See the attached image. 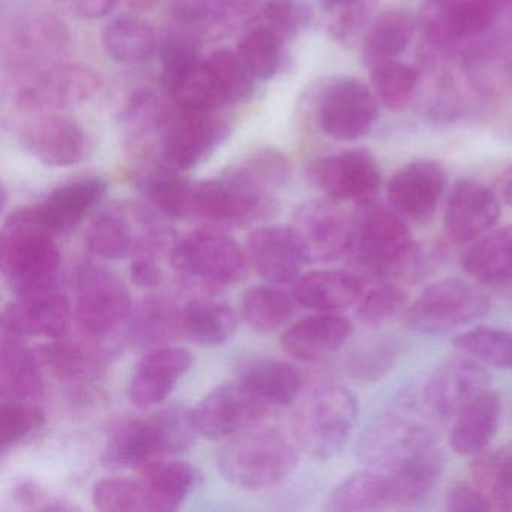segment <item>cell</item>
Returning a JSON list of instances; mask_svg holds the SVG:
<instances>
[{"label": "cell", "mask_w": 512, "mask_h": 512, "mask_svg": "<svg viewBox=\"0 0 512 512\" xmlns=\"http://www.w3.org/2000/svg\"><path fill=\"white\" fill-rule=\"evenodd\" d=\"M356 455L365 467L391 476L409 506L421 502L442 475L436 434L424 419L409 413L374 419L359 437Z\"/></svg>", "instance_id": "obj_1"}, {"label": "cell", "mask_w": 512, "mask_h": 512, "mask_svg": "<svg viewBox=\"0 0 512 512\" xmlns=\"http://www.w3.org/2000/svg\"><path fill=\"white\" fill-rule=\"evenodd\" d=\"M289 175V161L280 152H256L227 175L194 184L191 218L211 224L212 229L263 220L275 211V194Z\"/></svg>", "instance_id": "obj_2"}, {"label": "cell", "mask_w": 512, "mask_h": 512, "mask_svg": "<svg viewBox=\"0 0 512 512\" xmlns=\"http://www.w3.org/2000/svg\"><path fill=\"white\" fill-rule=\"evenodd\" d=\"M56 238L35 206L8 215L0 238V268L17 296L56 289L62 260Z\"/></svg>", "instance_id": "obj_3"}, {"label": "cell", "mask_w": 512, "mask_h": 512, "mask_svg": "<svg viewBox=\"0 0 512 512\" xmlns=\"http://www.w3.org/2000/svg\"><path fill=\"white\" fill-rule=\"evenodd\" d=\"M197 434L191 410L167 407L119 425L107 440L103 463L112 469H140L151 461L187 451Z\"/></svg>", "instance_id": "obj_4"}, {"label": "cell", "mask_w": 512, "mask_h": 512, "mask_svg": "<svg viewBox=\"0 0 512 512\" xmlns=\"http://www.w3.org/2000/svg\"><path fill=\"white\" fill-rule=\"evenodd\" d=\"M0 37L7 67L58 64L71 47L67 25L40 0L5 2Z\"/></svg>", "instance_id": "obj_5"}, {"label": "cell", "mask_w": 512, "mask_h": 512, "mask_svg": "<svg viewBox=\"0 0 512 512\" xmlns=\"http://www.w3.org/2000/svg\"><path fill=\"white\" fill-rule=\"evenodd\" d=\"M169 260L184 286L200 295L244 281L250 269L247 251L212 227L175 239Z\"/></svg>", "instance_id": "obj_6"}, {"label": "cell", "mask_w": 512, "mask_h": 512, "mask_svg": "<svg viewBox=\"0 0 512 512\" xmlns=\"http://www.w3.org/2000/svg\"><path fill=\"white\" fill-rule=\"evenodd\" d=\"M100 86L98 73L85 65L58 62L41 67H5V98L28 115L85 103Z\"/></svg>", "instance_id": "obj_7"}, {"label": "cell", "mask_w": 512, "mask_h": 512, "mask_svg": "<svg viewBox=\"0 0 512 512\" xmlns=\"http://www.w3.org/2000/svg\"><path fill=\"white\" fill-rule=\"evenodd\" d=\"M416 242L406 218L392 206H359L347 256L358 271L376 278L401 280Z\"/></svg>", "instance_id": "obj_8"}, {"label": "cell", "mask_w": 512, "mask_h": 512, "mask_svg": "<svg viewBox=\"0 0 512 512\" xmlns=\"http://www.w3.org/2000/svg\"><path fill=\"white\" fill-rule=\"evenodd\" d=\"M296 464L298 445L274 428L244 431L218 454L224 478L245 490L275 487L292 475Z\"/></svg>", "instance_id": "obj_9"}, {"label": "cell", "mask_w": 512, "mask_h": 512, "mask_svg": "<svg viewBox=\"0 0 512 512\" xmlns=\"http://www.w3.org/2000/svg\"><path fill=\"white\" fill-rule=\"evenodd\" d=\"M358 404L349 389L338 385L317 386L293 412L292 433L301 451L316 460L337 455L352 434Z\"/></svg>", "instance_id": "obj_10"}, {"label": "cell", "mask_w": 512, "mask_h": 512, "mask_svg": "<svg viewBox=\"0 0 512 512\" xmlns=\"http://www.w3.org/2000/svg\"><path fill=\"white\" fill-rule=\"evenodd\" d=\"M511 0H425L416 17L430 56H449L464 40L487 34Z\"/></svg>", "instance_id": "obj_11"}, {"label": "cell", "mask_w": 512, "mask_h": 512, "mask_svg": "<svg viewBox=\"0 0 512 512\" xmlns=\"http://www.w3.org/2000/svg\"><path fill=\"white\" fill-rule=\"evenodd\" d=\"M484 290L457 278L431 284L404 311V325L422 334H443L463 328L490 310Z\"/></svg>", "instance_id": "obj_12"}, {"label": "cell", "mask_w": 512, "mask_h": 512, "mask_svg": "<svg viewBox=\"0 0 512 512\" xmlns=\"http://www.w3.org/2000/svg\"><path fill=\"white\" fill-rule=\"evenodd\" d=\"M134 305L127 286L104 266L83 263L76 272V320L89 338L127 325Z\"/></svg>", "instance_id": "obj_13"}, {"label": "cell", "mask_w": 512, "mask_h": 512, "mask_svg": "<svg viewBox=\"0 0 512 512\" xmlns=\"http://www.w3.org/2000/svg\"><path fill=\"white\" fill-rule=\"evenodd\" d=\"M316 116L326 136L338 142H356L373 130L379 118V100L361 80L341 77L320 92Z\"/></svg>", "instance_id": "obj_14"}, {"label": "cell", "mask_w": 512, "mask_h": 512, "mask_svg": "<svg viewBox=\"0 0 512 512\" xmlns=\"http://www.w3.org/2000/svg\"><path fill=\"white\" fill-rule=\"evenodd\" d=\"M229 136V125L215 118L214 113L175 107L160 134L163 166L176 172L194 169L208 160Z\"/></svg>", "instance_id": "obj_15"}, {"label": "cell", "mask_w": 512, "mask_h": 512, "mask_svg": "<svg viewBox=\"0 0 512 512\" xmlns=\"http://www.w3.org/2000/svg\"><path fill=\"white\" fill-rule=\"evenodd\" d=\"M307 179L317 191L335 202H373L380 187V169L365 149H352L311 161Z\"/></svg>", "instance_id": "obj_16"}, {"label": "cell", "mask_w": 512, "mask_h": 512, "mask_svg": "<svg viewBox=\"0 0 512 512\" xmlns=\"http://www.w3.org/2000/svg\"><path fill=\"white\" fill-rule=\"evenodd\" d=\"M19 139L31 157L49 167L76 166L92 148L85 128L58 112L29 115L20 127Z\"/></svg>", "instance_id": "obj_17"}, {"label": "cell", "mask_w": 512, "mask_h": 512, "mask_svg": "<svg viewBox=\"0 0 512 512\" xmlns=\"http://www.w3.org/2000/svg\"><path fill=\"white\" fill-rule=\"evenodd\" d=\"M191 413L200 436L227 439L257 427L271 409L236 380L218 386Z\"/></svg>", "instance_id": "obj_18"}, {"label": "cell", "mask_w": 512, "mask_h": 512, "mask_svg": "<svg viewBox=\"0 0 512 512\" xmlns=\"http://www.w3.org/2000/svg\"><path fill=\"white\" fill-rule=\"evenodd\" d=\"M292 229L308 262H331L347 254L355 229V215L335 200H313L298 209Z\"/></svg>", "instance_id": "obj_19"}, {"label": "cell", "mask_w": 512, "mask_h": 512, "mask_svg": "<svg viewBox=\"0 0 512 512\" xmlns=\"http://www.w3.org/2000/svg\"><path fill=\"white\" fill-rule=\"evenodd\" d=\"M488 389L490 374L484 365L460 353L431 374L422 389V401L425 409L437 418H455Z\"/></svg>", "instance_id": "obj_20"}, {"label": "cell", "mask_w": 512, "mask_h": 512, "mask_svg": "<svg viewBox=\"0 0 512 512\" xmlns=\"http://www.w3.org/2000/svg\"><path fill=\"white\" fill-rule=\"evenodd\" d=\"M448 176L436 161L416 160L401 167L388 184L389 205L406 220H430L445 194Z\"/></svg>", "instance_id": "obj_21"}, {"label": "cell", "mask_w": 512, "mask_h": 512, "mask_svg": "<svg viewBox=\"0 0 512 512\" xmlns=\"http://www.w3.org/2000/svg\"><path fill=\"white\" fill-rule=\"evenodd\" d=\"M247 256L262 280L287 284L298 280L308 262L307 254L292 227L265 226L254 230L247 241Z\"/></svg>", "instance_id": "obj_22"}, {"label": "cell", "mask_w": 512, "mask_h": 512, "mask_svg": "<svg viewBox=\"0 0 512 512\" xmlns=\"http://www.w3.org/2000/svg\"><path fill=\"white\" fill-rule=\"evenodd\" d=\"M499 217V197L481 182L463 179L452 187L445 209V229L452 241H476L496 226Z\"/></svg>", "instance_id": "obj_23"}, {"label": "cell", "mask_w": 512, "mask_h": 512, "mask_svg": "<svg viewBox=\"0 0 512 512\" xmlns=\"http://www.w3.org/2000/svg\"><path fill=\"white\" fill-rule=\"evenodd\" d=\"M67 298L56 290L19 296L2 311V329L16 337H64L70 325Z\"/></svg>", "instance_id": "obj_24"}, {"label": "cell", "mask_w": 512, "mask_h": 512, "mask_svg": "<svg viewBox=\"0 0 512 512\" xmlns=\"http://www.w3.org/2000/svg\"><path fill=\"white\" fill-rule=\"evenodd\" d=\"M193 364V355L182 347H155L137 365L128 386V398L137 407L163 403Z\"/></svg>", "instance_id": "obj_25"}, {"label": "cell", "mask_w": 512, "mask_h": 512, "mask_svg": "<svg viewBox=\"0 0 512 512\" xmlns=\"http://www.w3.org/2000/svg\"><path fill=\"white\" fill-rule=\"evenodd\" d=\"M107 182L97 176L74 179L53 190L35 206L41 220L56 236L76 229L107 194Z\"/></svg>", "instance_id": "obj_26"}, {"label": "cell", "mask_w": 512, "mask_h": 512, "mask_svg": "<svg viewBox=\"0 0 512 512\" xmlns=\"http://www.w3.org/2000/svg\"><path fill=\"white\" fill-rule=\"evenodd\" d=\"M352 323L338 313H319L290 326L281 347L296 361L316 362L343 347L352 335Z\"/></svg>", "instance_id": "obj_27"}, {"label": "cell", "mask_w": 512, "mask_h": 512, "mask_svg": "<svg viewBox=\"0 0 512 512\" xmlns=\"http://www.w3.org/2000/svg\"><path fill=\"white\" fill-rule=\"evenodd\" d=\"M365 278L347 271H314L295 281L296 304L319 313H338L364 296Z\"/></svg>", "instance_id": "obj_28"}, {"label": "cell", "mask_w": 512, "mask_h": 512, "mask_svg": "<svg viewBox=\"0 0 512 512\" xmlns=\"http://www.w3.org/2000/svg\"><path fill=\"white\" fill-rule=\"evenodd\" d=\"M250 0H175L172 13L179 28L202 38L224 37L250 16Z\"/></svg>", "instance_id": "obj_29"}, {"label": "cell", "mask_w": 512, "mask_h": 512, "mask_svg": "<svg viewBox=\"0 0 512 512\" xmlns=\"http://www.w3.org/2000/svg\"><path fill=\"white\" fill-rule=\"evenodd\" d=\"M37 355L20 337L5 334L0 347V395L2 401L40 400L44 392L43 374Z\"/></svg>", "instance_id": "obj_30"}, {"label": "cell", "mask_w": 512, "mask_h": 512, "mask_svg": "<svg viewBox=\"0 0 512 512\" xmlns=\"http://www.w3.org/2000/svg\"><path fill=\"white\" fill-rule=\"evenodd\" d=\"M238 382L272 410L289 406L298 398L302 376L289 362L250 359L239 367Z\"/></svg>", "instance_id": "obj_31"}, {"label": "cell", "mask_w": 512, "mask_h": 512, "mask_svg": "<svg viewBox=\"0 0 512 512\" xmlns=\"http://www.w3.org/2000/svg\"><path fill=\"white\" fill-rule=\"evenodd\" d=\"M400 508L397 488L391 476L365 467L341 482L326 503V511L364 512Z\"/></svg>", "instance_id": "obj_32"}, {"label": "cell", "mask_w": 512, "mask_h": 512, "mask_svg": "<svg viewBox=\"0 0 512 512\" xmlns=\"http://www.w3.org/2000/svg\"><path fill=\"white\" fill-rule=\"evenodd\" d=\"M136 220L122 205H110L101 209L92 218L86 232V245L89 251L104 260H118L131 256L136 247L145 214H140L137 227L134 226Z\"/></svg>", "instance_id": "obj_33"}, {"label": "cell", "mask_w": 512, "mask_h": 512, "mask_svg": "<svg viewBox=\"0 0 512 512\" xmlns=\"http://www.w3.org/2000/svg\"><path fill=\"white\" fill-rule=\"evenodd\" d=\"M500 410V397L491 389L464 407L452 424L449 436L452 449L458 455H478L485 451L499 428Z\"/></svg>", "instance_id": "obj_34"}, {"label": "cell", "mask_w": 512, "mask_h": 512, "mask_svg": "<svg viewBox=\"0 0 512 512\" xmlns=\"http://www.w3.org/2000/svg\"><path fill=\"white\" fill-rule=\"evenodd\" d=\"M416 19L400 8L385 11L368 26L362 38V59L365 67L397 61L412 41Z\"/></svg>", "instance_id": "obj_35"}, {"label": "cell", "mask_w": 512, "mask_h": 512, "mask_svg": "<svg viewBox=\"0 0 512 512\" xmlns=\"http://www.w3.org/2000/svg\"><path fill=\"white\" fill-rule=\"evenodd\" d=\"M139 472L154 511H175L202 479L199 470L191 464L166 458L145 464Z\"/></svg>", "instance_id": "obj_36"}, {"label": "cell", "mask_w": 512, "mask_h": 512, "mask_svg": "<svg viewBox=\"0 0 512 512\" xmlns=\"http://www.w3.org/2000/svg\"><path fill=\"white\" fill-rule=\"evenodd\" d=\"M41 367L64 382H91L100 376L103 356L91 344L82 341L53 338L35 350Z\"/></svg>", "instance_id": "obj_37"}, {"label": "cell", "mask_w": 512, "mask_h": 512, "mask_svg": "<svg viewBox=\"0 0 512 512\" xmlns=\"http://www.w3.org/2000/svg\"><path fill=\"white\" fill-rule=\"evenodd\" d=\"M464 271L484 284L512 281V226L490 230L464 253Z\"/></svg>", "instance_id": "obj_38"}, {"label": "cell", "mask_w": 512, "mask_h": 512, "mask_svg": "<svg viewBox=\"0 0 512 512\" xmlns=\"http://www.w3.org/2000/svg\"><path fill=\"white\" fill-rule=\"evenodd\" d=\"M289 37L257 20L238 44V53L257 82L275 79L289 64Z\"/></svg>", "instance_id": "obj_39"}, {"label": "cell", "mask_w": 512, "mask_h": 512, "mask_svg": "<svg viewBox=\"0 0 512 512\" xmlns=\"http://www.w3.org/2000/svg\"><path fill=\"white\" fill-rule=\"evenodd\" d=\"M128 340L137 347H157L181 337V308L164 298L151 296L134 307L127 322Z\"/></svg>", "instance_id": "obj_40"}, {"label": "cell", "mask_w": 512, "mask_h": 512, "mask_svg": "<svg viewBox=\"0 0 512 512\" xmlns=\"http://www.w3.org/2000/svg\"><path fill=\"white\" fill-rule=\"evenodd\" d=\"M107 55L124 65L145 64L158 53V40L151 23L136 16H119L110 20L103 31Z\"/></svg>", "instance_id": "obj_41"}, {"label": "cell", "mask_w": 512, "mask_h": 512, "mask_svg": "<svg viewBox=\"0 0 512 512\" xmlns=\"http://www.w3.org/2000/svg\"><path fill=\"white\" fill-rule=\"evenodd\" d=\"M181 172L161 166L146 170L137 178V190L149 206L163 217L181 220L191 218L194 184Z\"/></svg>", "instance_id": "obj_42"}, {"label": "cell", "mask_w": 512, "mask_h": 512, "mask_svg": "<svg viewBox=\"0 0 512 512\" xmlns=\"http://www.w3.org/2000/svg\"><path fill=\"white\" fill-rule=\"evenodd\" d=\"M236 328L238 316L223 302L196 299L181 308V335L200 346H223Z\"/></svg>", "instance_id": "obj_43"}, {"label": "cell", "mask_w": 512, "mask_h": 512, "mask_svg": "<svg viewBox=\"0 0 512 512\" xmlns=\"http://www.w3.org/2000/svg\"><path fill=\"white\" fill-rule=\"evenodd\" d=\"M295 296L275 286L251 287L244 293L241 313L245 322L259 332L283 328L295 313Z\"/></svg>", "instance_id": "obj_44"}, {"label": "cell", "mask_w": 512, "mask_h": 512, "mask_svg": "<svg viewBox=\"0 0 512 512\" xmlns=\"http://www.w3.org/2000/svg\"><path fill=\"white\" fill-rule=\"evenodd\" d=\"M473 482L497 509H512V448L482 451L472 461Z\"/></svg>", "instance_id": "obj_45"}, {"label": "cell", "mask_w": 512, "mask_h": 512, "mask_svg": "<svg viewBox=\"0 0 512 512\" xmlns=\"http://www.w3.org/2000/svg\"><path fill=\"white\" fill-rule=\"evenodd\" d=\"M374 95L385 109L400 112L413 100L419 86V73L403 62L391 61L370 68Z\"/></svg>", "instance_id": "obj_46"}, {"label": "cell", "mask_w": 512, "mask_h": 512, "mask_svg": "<svg viewBox=\"0 0 512 512\" xmlns=\"http://www.w3.org/2000/svg\"><path fill=\"white\" fill-rule=\"evenodd\" d=\"M454 347L461 355L469 356L482 365L512 368V331L508 329H472L454 338Z\"/></svg>", "instance_id": "obj_47"}, {"label": "cell", "mask_w": 512, "mask_h": 512, "mask_svg": "<svg viewBox=\"0 0 512 512\" xmlns=\"http://www.w3.org/2000/svg\"><path fill=\"white\" fill-rule=\"evenodd\" d=\"M223 95L224 104H239L253 98L257 80L239 56L238 50L218 49L206 56Z\"/></svg>", "instance_id": "obj_48"}, {"label": "cell", "mask_w": 512, "mask_h": 512, "mask_svg": "<svg viewBox=\"0 0 512 512\" xmlns=\"http://www.w3.org/2000/svg\"><path fill=\"white\" fill-rule=\"evenodd\" d=\"M169 115L170 110L158 95L149 89H139L122 107L119 122L125 133L139 142L152 134H161Z\"/></svg>", "instance_id": "obj_49"}, {"label": "cell", "mask_w": 512, "mask_h": 512, "mask_svg": "<svg viewBox=\"0 0 512 512\" xmlns=\"http://www.w3.org/2000/svg\"><path fill=\"white\" fill-rule=\"evenodd\" d=\"M94 506L106 512L154 511L142 478H106L92 490Z\"/></svg>", "instance_id": "obj_50"}, {"label": "cell", "mask_w": 512, "mask_h": 512, "mask_svg": "<svg viewBox=\"0 0 512 512\" xmlns=\"http://www.w3.org/2000/svg\"><path fill=\"white\" fill-rule=\"evenodd\" d=\"M46 422V413L29 401H2L0 409V445L2 452L16 448L34 436Z\"/></svg>", "instance_id": "obj_51"}, {"label": "cell", "mask_w": 512, "mask_h": 512, "mask_svg": "<svg viewBox=\"0 0 512 512\" xmlns=\"http://www.w3.org/2000/svg\"><path fill=\"white\" fill-rule=\"evenodd\" d=\"M409 296L400 284L386 281L368 290L359 301L356 317L368 328L385 325L409 307Z\"/></svg>", "instance_id": "obj_52"}, {"label": "cell", "mask_w": 512, "mask_h": 512, "mask_svg": "<svg viewBox=\"0 0 512 512\" xmlns=\"http://www.w3.org/2000/svg\"><path fill=\"white\" fill-rule=\"evenodd\" d=\"M257 20L290 38L310 26L313 11L305 0H268Z\"/></svg>", "instance_id": "obj_53"}, {"label": "cell", "mask_w": 512, "mask_h": 512, "mask_svg": "<svg viewBox=\"0 0 512 512\" xmlns=\"http://www.w3.org/2000/svg\"><path fill=\"white\" fill-rule=\"evenodd\" d=\"M379 0H358L355 4L343 8V10L331 13L332 20L329 23V34L334 40L344 46H352L362 34L365 35L368 26L373 22V14Z\"/></svg>", "instance_id": "obj_54"}, {"label": "cell", "mask_w": 512, "mask_h": 512, "mask_svg": "<svg viewBox=\"0 0 512 512\" xmlns=\"http://www.w3.org/2000/svg\"><path fill=\"white\" fill-rule=\"evenodd\" d=\"M493 508L476 484L457 482L446 491L445 509L451 512H484Z\"/></svg>", "instance_id": "obj_55"}, {"label": "cell", "mask_w": 512, "mask_h": 512, "mask_svg": "<svg viewBox=\"0 0 512 512\" xmlns=\"http://www.w3.org/2000/svg\"><path fill=\"white\" fill-rule=\"evenodd\" d=\"M16 502L20 508L31 509V511H65L73 509V506L62 502L52 493H47L37 485L23 484L17 488Z\"/></svg>", "instance_id": "obj_56"}, {"label": "cell", "mask_w": 512, "mask_h": 512, "mask_svg": "<svg viewBox=\"0 0 512 512\" xmlns=\"http://www.w3.org/2000/svg\"><path fill=\"white\" fill-rule=\"evenodd\" d=\"M65 13L83 20H98L109 16L121 0H55Z\"/></svg>", "instance_id": "obj_57"}, {"label": "cell", "mask_w": 512, "mask_h": 512, "mask_svg": "<svg viewBox=\"0 0 512 512\" xmlns=\"http://www.w3.org/2000/svg\"><path fill=\"white\" fill-rule=\"evenodd\" d=\"M394 350L389 347H380V349H373L371 352L365 353L358 362V370L361 371L364 377H377L382 376L385 371L392 367L394 361Z\"/></svg>", "instance_id": "obj_58"}, {"label": "cell", "mask_w": 512, "mask_h": 512, "mask_svg": "<svg viewBox=\"0 0 512 512\" xmlns=\"http://www.w3.org/2000/svg\"><path fill=\"white\" fill-rule=\"evenodd\" d=\"M497 194L506 205L512 206V166L508 167L497 179Z\"/></svg>", "instance_id": "obj_59"}, {"label": "cell", "mask_w": 512, "mask_h": 512, "mask_svg": "<svg viewBox=\"0 0 512 512\" xmlns=\"http://www.w3.org/2000/svg\"><path fill=\"white\" fill-rule=\"evenodd\" d=\"M317 2H319L323 10L329 11V13H335V11L343 10V8L355 4L358 0H317Z\"/></svg>", "instance_id": "obj_60"}, {"label": "cell", "mask_w": 512, "mask_h": 512, "mask_svg": "<svg viewBox=\"0 0 512 512\" xmlns=\"http://www.w3.org/2000/svg\"><path fill=\"white\" fill-rule=\"evenodd\" d=\"M134 2H137V4L145 7V5L152 4V2H155V0H134Z\"/></svg>", "instance_id": "obj_61"}]
</instances>
